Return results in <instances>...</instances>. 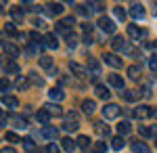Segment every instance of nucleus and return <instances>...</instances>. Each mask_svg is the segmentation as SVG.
Segmentation results:
<instances>
[{
  "label": "nucleus",
  "instance_id": "obj_2",
  "mask_svg": "<svg viewBox=\"0 0 157 153\" xmlns=\"http://www.w3.org/2000/svg\"><path fill=\"white\" fill-rule=\"evenodd\" d=\"M73 25H75V19H73V17H65V19H61L59 23H57V29H59L63 36H67V34H71Z\"/></svg>",
  "mask_w": 157,
  "mask_h": 153
},
{
  "label": "nucleus",
  "instance_id": "obj_9",
  "mask_svg": "<svg viewBox=\"0 0 157 153\" xmlns=\"http://www.w3.org/2000/svg\"><path fill=\"white\" fill-rule=\"evenodd\" d=\"M128 36H130L132 40L147 38V29H143V27H136V25H128Z\"/></svg>",
  "mask_w": 157,
  "mask_h": 153
},
{
  "label": "nucleus",
  "instance_id": "obj_18",
  "mask_svg": "<svg viewBox=\"0 0 157 153\" xmlns=\"http://www.w3.org/2000/svg\"><path fill=\"white\" fill-rule=\"evenodd\" d=\"M94 94H97L98 99H105V101H107L109 96H111L109 88H107V86H103V84H97V86H94Z\"/></svg>",
  "mask_w": 157,
  "mask_h": 153
},
{
  "label": "nucleus",
  "instance_id": "obj_31",
  "mask_svg": "<svg viewBox=\"0 0 157 153\" xmlns=\"http://www.w3.org/2000/svg\"><path fill=\"white\" fill-rule=\"evenodd\" d=\"M69 71L75 73V76H84V73H86V69L80 65V63H69Z\"/></svg>",
  "mask_w": 157,
  "mask_h": 153
},
{
  "label": "nucleus",
  "instance_id": "obj_1",
  "mask_svg": "<svg viewBox=\"0 0 157 153\" xmlns=\"http://www.w3.org/2000/svg\"><path fill=\"white\" fill-rule=\"evenodd\" d=\"M78 128H80V122H78V113H75V111L67 113V116H65V124H63V130H65V132H75Z\"/></svg>",
  "mask_w": 157,
  "mask_h": 153
},
{
  "label": "nucleus",
  "instance_id": "obj_35",
  "mask_svg": "<svg viewBox=\"0 0 157 153\" xmlns=\"http://www.w3.org/2000/svg\"><path fill=\"white\" fill-rule=\"evenodd\" d=\"M4 32L9 36H15V38H19V32H17V27H15V23H4Z\"/></svg>",
  "mask_w": 157,
  "mask_h": 153
},
{
  "label": "nucleus",
  "instance_id": "obj_29",
  "mask_svg": "<svg viewBox=\"0 0 157 153\" xmlns=\"http://www.w3.org/2000/svg\"><path fill=\"white\" fill-rule=\"evenodd\" d=\"M130 130H132L130 122H121L120 126H117V132H120V136H126V134H130Z\"/></svg>",
  "mask_w": 157,
  "mask_h": 153
},
{
  "label": "nucleus",
  "instance_id": "obj_50",
  "mask_svg": "<svg viewBox=\"0 0 157 153\" xmlns=\"http://www.w3.org/2000/svg\"><path fill=\"white\" fill-rule=\"evenodd\" d=\"M0 153H17V151L11 149V147H4V149H0Z\"/></svg>",
  "mask_w": 157,
  "mask_h": 153
},
{
  "label": "nucleus",
  "instance_id": "obj_13",
  "mask_svg": "<svg viewBox=\"0 0 157 153\" xmlns=\"http://www.w3.org/2000/svg\"><path fill=\"white\" fill-rule=\"evenodd\" d=\"M2 50H4L9 57H19V46L13 44V42H4V44H2Z\"/></svg>",
  "mask_w": 157,
  "mask_h": 153
},
{
  "label": "nucleus",
  "instance_id": "obj_52",
  "mask_svg": "<svg viewBox=\"0 0 157 153\" xmlns=\"http://www.w3.org/2000/svg\"><path fill=\"white\" fill-rule=\"evenodd\" d=\"M0 11H4V4H2V2H0Z\"/></svg>",
  "mask_w": 157,
  "mask_h": 153
},
{
  "label": "nucleus",
  "instance_id": "obj_30",
  "mask_svg": "<svg viewBox=\"0 0 157 153\" xmlns=\"http://www.w3.org/2000/svg\"><path fill=\"white\" fill-rule=\"evenodd\" d=\"M19 71H21V67H19L15 61H11V63L4 65V73H19Z\"/></svg>",
  "mask_w": 157,
  "mask_h": 153
},
{
  "label": "nucleus",
  "instance_id": "obj_23",
  "mask_svg": "<svg viewBox=\"0 0 157 153\" xmlns=\"http://www.w3.org/2000/svg\"><path fill=\"white\" fill-rule=\"evenodd\" d=\"M48 96H50V101H57V103H59V101H63V99H65V92H63L61 88H50V90H48Z\"/></svg>",
  "mask_w": 157,
  "mask_h": 153
},
{
  "label": "nucleus",
  "instance_id": "obj_7",
  "mask_svg": "<svg viewBox=\"0 0 157 153\" xmlns=\"http://www.w3.org/2000/svg\"><path fill=\"white\" fill-rule=\"evenodd\" d=\"M130 15H132L134 19H145L147 11H145V6H143L140 2H134L132 6H130Z\"/></svg>",
  "mask_w": 157,
  "mask_h": 153
},
{
  "label": "nucleus",
  "instance_id": "obj_46",
  "mask_svg": "<svg viewBox=\"0 0 157 153\" xmlns=\"http://www.w3.org/2000/svg\"><path fill=\"white\" fill-rule=\"evenodd\" d=\"M140 96H145V99L151 96V86H149V84H145V86L140 88Z\"/></svg>",
  "mask_w": 157,
  "mask_h": 153
},
{
  "label": "nucleus",
  "instance_id": "obj_38",
  "mask_svg": "<svg viewBox=\"0 0 157 153\" xmlns=\"http://www.w3.org/2000/svg\"><path fill=\"white\" fill-rule=\"evenodd\" d=\"M27 86H29V82H27V78H21V76H19V80L15 82V88H19V90H25Z\"/></svg>",
  "mask_w": 157,
  "mask_h": 153
},
{
  "label": "nucleus",
  "instance_id": "obj_8",
  "mask_svg": "<svg viewBox=\"0 0 157 153\" xmlns=\"http://www.w3.org/2000/svg\"><path fill=\"white\" fill-rule=\"evenodd\" d=\"M134 116H136L138 120H147V118H153V111H151L149 105H138L136 111H134Z\"/></svg>",
  "mask_w": 157,
  "mask_h": 153
},
{
  "label": "nucleus",
  "instance_id": "obj_21",
  "mask_svg": "<svg viewBox=\"0 0 157 153\" xmlns=\"http://www.w3.org/2000/svg\"><path fill=\"white\" fill-rule=\"evenodd\" d=\"M82 111H84L86 116L94 113V111H97V103H94V101H90V99H86L84 103H82Z\"/></svg>",
  "mask_w": 157,
  "mask_h": 153
},
{
  "label": "nucleus",
  "instance_id": "obj_17",
  "mask_svg": "<svg viewBox=\"0 0 157 153\" xmlns=\"http://www.w3.org/2000/svg\"><path fill=\"white\" fill-rule=\"evenodd\" d=\"M94 130H97V132L101 134V136H103V139H107L109 134H111V128H109L105 122H97V124H94Z\"/></svg>",
  "mask_w": 157,
  "mask_h": 153
},
{
  "label": "nucleus",
  "instance_id": "obj_43",
  "mask_svg": "<svg viewBox=\"0 0 157 153\" xmlns=\"http://www.w3.org/2000/svg\"><path fill=\"white\" fill-rule=\"evenodd\" d=\"M149 69L157 71V55H151V57H149Z\"/></svg>",
  "mask_w": 157,
  "mask_h": 153
},
{
  "label": "nucleus",
  "instance_id": "obj_16",
  "mask_svg": "<svg viewBox=\"0 0 157 153\" xmlns=\"http://www.w3.org/2000/svg\"><path fill=\"white\" fill-rule=\"evenodd\" d=\"M46 9H48V15H63V11H65V6L61 2H50V4H46Z\"/></svg>",
  "mask_w": 157,
  "mask_h": 153
},
{
  "label": "nucleus",
  "instance_id": "obj_3",
  "mask_svg": "<svg viewBox=\"0 0 157 153\" xmlns=\"http://www.w3.org/2000/svg\"><path fill=\"white\" fill-rule=\"evenodd\" d=\"M98 27L103 29V34H115V21L109 17H101L98 19Z\"/></svg>",
  "mask_w": 157,
  "mask_h": 153
},
{
  "label": "nucleus",
  "instance_id": "obj_12",
  "mask_svg": "<svg viewBox=\"0 0 157 153\" xmlns=\"http://www.w3.org/2000/svg\"><path fill=\"white\" fill-rule=\"evenodd\" d=\"M105 63L111 65V67H121V59L115 53H105Z\"/></svg>",
  "mask_w": 157,
  "mask_h": 153
},
{
  "label": "nucleus",
  "instance_id": "obj_27",
  "mask_svg": "<svg viewBox=\"0 0 157 153\" xmlns=\"http://www.w3.org/2000/svg\"><path fill=\"white\" fill-rule=\"evenodd\" d=\"M132 153H151V149L147 147L145 143H132Z\"/></svg>",
  "mask_w": 157,
  "mask_h": 153
},
{
  "label": "nucleus",
  "instance_id": "obj_54",
  "mask_svg": "<svg viewBox=\"0 0 157 153\" xmlns=\"http://www.w3.org/2000/svg\"><path fill=\"white\" fill-rule=\"evenodd\" d=\"M153 118H157V111H153Z\"/></svg>",
  "mask_w": 157,
  "mask_h": 153
},
{
  "label": "nucleus",
  "instance_id": "obj_22",
  "mask_svg": "<svg viewBox=\"0 0 157 153\" xmlns=\"http://www.w3.org/2000/svg\"><path fill=\"white\" fill-rule=\"evenodd\" d=\"M109 84L115 86V88H120V90H124V80H121V76H117V73H109Z\"/></svg>",
  "mask_w": 157,
  "mask_h": 153
},
{
  "label": "nucleus",
  "instance_id": "obj_20",
  "mask_svg": "<svg viewBox=\"0 0 157 153\" xmlns=\"http://www.w3.org/2000/svg\"><path fill=\"white\" fill-rule=\"evenodd\" d=\"M138 134L140 136H155L157 126H138Z\"/></svg>",
  "mask_w": 157,
  "mask_h": 153
},
{
  "label": "nucleus",
  "instance_id": "obj_57",
  "mask_svg": "<svg viewBox=\"0 0 157 153\" xmlns=\"http://www.w3.org/2000/svg\"><path fill=\"white\" fill-rule=\"evenodd\" d=\"M155 48H157V42H155Z\"/></svg>",
  "mask_w": 157,
  "mask_h": 153
},
{
  "label": "nucleus",
  "instance_id": "obj_32",
  "mask_svg": "<svg viewBox=\"0 0 157 153\" xmlns=\"http://www.w3.org/2000/svg\"><path fill=\"white\" fill-rule=\"evenodd\" d=\"M21 143H23V149H25L27 153H34V151L38 149V147H36V143L32 141V139H23Z\"/></svg>",
  "mask_w": 157,
  "mask_h": 153
},
{
  "label": "nucleus",
  "instance_id": "obj_42",
  "mask_svg": "<svg viewBox=\"0 0 157 153\" xmlns=\"http://www.w3.org/2000/svg\"><path fill=\"white\" fill-rule=\"evenodd\" d=\"M107 151V145L103 141H98V143H94V153H105Z\"/></svg>",
  "mask_w": 157,
  "mask_h": 153
},
{
  "label": "nucleus",
  "instance_id": "obj_41",
  "mask_svg": "<svg viewBox=\"0 0 157 153\" xmlns=\"http://www.w3.org/2000/svg\"><path fill=\"white\" fill-rule=\"evenodd\" d=\"M13 122L17 124V128H21V130L27 128V120H25V118H17V116H15V118H13Z\"/></svg>",
  "mask_w": 157,
  "mask_h": 153
},
{
  "label": "nucleus",
  "instance_id": "obj_37",
  "mask_svg": "<svg viewBox=\"0 0 157 153\" xmlns=\"http://www.w3.org/2000/svg\"><path fill=\"white\" fill-rule=\"evenodd\" d=\"M11 80H9V78H2V80H0V90H2V94H6L9 92V90H11Z\"/></svg>",
  "mask_w": 157,
  "mask_h": 153
},
{
  "label": "nucleus",
  "instance_id": "obj_26",
  "mask_svg": "<svg viewBox=\"0 0 157 153\" xmlns=\"http://www.w3.org/2000/svg\"><path fill=\"white\" fill-rule=\"evenodd\" d=\"M36 120L40 122V124H44V126H46V124L50 122V113L46 111V109H40V111L36 113Z\"/></svg>",
  "mask_w": 157,
  "mask_h": 153
},
{
  "label": "nucleus",
  "instance_id": "obj_40",
  "mask_svg": "<svg viewBox=\"0 0 157 153\" xmlns=\"http://www.w3.org/2000/svg\"><path fill=\"white\" fill-rule=\"evenodd\" d=\"M65 40H67V44H69V48H73L75 44H78V36L73 34V32H71V34H67V36H65Z\"/></svg>",
  "mask_w": 157,
  "mask_h": 153
},
{
  "label": "nucleus",
  "instance_id": "obj_25",
  "mask_svg": "<svg viewBox=\"0 0 157 153\" xmlns=\"http://www.w3.org/2000/svg\"><path fill=\"white\" fill-rule=\"evenodd\" d=\"M124 145H126V143H124V136H113V139H111V149H113V151H121Z\"/></svg>",
  "mask_w": 157,
  "mask_h": 153
},
{
  "label": "nucleus",
  "instance_id": "obj_56",
  "mask_svg": "<svg viewBox=\"0 0 157 153\" xmlns=\"http://www.w3.org/2000/svg\"><path fill=\"white\" fill-rule=\"evenodd\" d=\"M155 147H157V139H155Z\"/></svg>",
  "mask_w": 157,
  "mask_h": 153
},
{
  "label": "nucleus",
  "instance_id": "obj_15",
  "mask_svg": "<svg viewBox=\"0 0 157 153\" xmlns=\"http://www.w3.org/2000/svg\"><path fill=\"white\" fill-rule=\"evenodd\" d=\"M111 46H113V50H121V53H124V48L128 46V42H126L121 36H113V40H111Z\"/></svg>",
  "mask_w": 157,
  "mask_h": 153
},
{
  "label": "nucleus",
  "instance_id": "obj_44",
  "mask_svg": "<svg viewBox=\"0 0 157 153\" xmlns=\"http://www.w3.org/2000/svg\"><path fill=\"white\" fill-rule=\"evenodd\" d=\"M113 13H115V17H117V19H121V21L126 19V11H124L121 6H115V9H113Z\"/></svg>",
  "mask_w": 157,
  "mask_h": 153
},
{
  "label": "nucleus",
  "instance_id": "obj_28",
  "mask_svg": "<svg viewBox=\"0 0 157 153\" xmlns=\"http://www.w3.org/2000/svg\"><path fill=\"white\" fill-rule=\"evenodd\" d=\"M61 147H63V151L71 153L73 149H75V141H71V139L67 136V139H63V141H61Z\"/></svg>",
  "mask_w": 157,
  "mask_h": 153
},
{
  "label": "nucleus",
  "instance_id": "obj_36",
  "mask_svg": "<svg viewBox=\"0 0 157 153\" xmlns=\"http://www.w3.org/2000/svg\"><path fill=\"white\" fill-rule=\"evenodd\" d=\"M27 80H29V82H34L36 86H44V80H42V78H38V73H36V71H29Z\"/></svg>",
  "mask_w": 157,
  "mask_h": 153
},
{
  "label": "nucleus",
  "instance_id": "obj_48",
  "mask_svg": "<svg viewBox=\"0 0 157 153\" xmlns=\"http://www.w3.org/2000/svg\"><path fill=\"white\" fill-rule=\"evenodd\" d=\"M84 42H86V44H92V42H94L92 34H84Z\"/></svg>",
  "mask_w": 157,
  "mask_h": 153
},
{
  "label": "nucleus",
  "instance_id": "obj_6",
  "mask_svg": "<svg viewBox=\"0 0 157 153\" xmlns=\"http://www.w3.org/2000/svg\"><path fill=\"white\" fill-rule=\"evenodd\" d=\"M40 67H42V69H46V71H48V76H57V73H59L50 57H40Z\"/></svg>",
  "mask_w": 157,
  "mask_h": 153
},
{
  "label": "nucleus",
  "instance_id": "obj_24",
  "mask_svg": "<svg viewBox=\"0 0 157 153\" xmlns=\"http://www.w3.org/2000/svg\"><path fill=\"white\" fill-rule=\"evenodd\" d=\"M120 94L124 96V101H128V103L138 101V96H140V92H136V90H124V92H120Z\"/></svg>",
  "mask_w": 157,
  "mask_h": 153
},
{
  "label": "nucleus",
  "instance_id": "obj_10",
  "mask_svg": "<svg viewBox=\"0 0 157 153\" xmlns=\"http://www.w3.org/2000/svg\"><path fill=\"white\" fill-rule=\"evenodd\" d=\"M42 109H46L50 116H55V118H61V116H63V107H61L59 103H46Z\"/></svg>",
  "mask_w": 157,
  "mask_h": 153
},
{
  "label": "nucleus",
  "instance_id": "obj_34",
  "mask_svg": "<svg viewBox=\"0 0 157 153\" xmlns=\"http://www.w3.org/2000/svg\"><path fill=\"white\" fill-rule=\"evenodd\" d=\"M90 139H88V136H84V134H82V136H78V141H75V145H78V147H82V149H88V147H90Z\"/></svg>",
  "mask_w": 157,
  "mask_h": 153
},
{
  "label": "nucleus",
  "instance_id": "obj_49",
  "mask_svg": "<svg viewBox=\"0 0 157 153\" xmlns=\"http://www.w3.org/2000/svg\"><path fill=\"white\" fill-rule=\"evenodd\" d=\"M48 153H59V147H57L55 143H50L48 145Z\"/></svg>",
  "mask_w": 157,
  "mask_h": 153
},
{
  "label": "nucleus",
  "instance_id": "obj_19",
  "mask_svg": "<svg viewBox=\"0 0 157 153\" xmlns=\"http://www.w3.org/2000/svg\"><path fill=\"white\" fill-rule=\"evenodd\" d=\"M88 69L92 71V78H98L101 76V63L97 59H88Z\"/></svg>",
  "mask_w": 157,
  "mask_h": 153
},
{
  "label": "nucleus",
  "instance_id": "obj_33",
  "mask_svg": "<svg viewBox=\"0 0 157 153\" xmlns=\"http://www.w3.org/2000/svg\"><path fill=\"white\" fill-rule=\"evenodd\" d=\"M128 76H130L132 80H138V78H140V67H138V65H130V67H128Z\"/></svg>",
  "mask_w": 157,
  "mask_h": 153
},
{
  "label": "nucleus",
  "instance_id": "obj_4",
  "mask_svg": "<svg viewBox=\"0 0 157 153\" xmlns=\"http://www.w3.org/2000/svg\"><path fill=\"white\" fill-rule=\"evenodd\" d=\"M120 116V107L115 105V103H107V105L103 107V118L105 120H115Z\"/></svg>",
  "mask_w": 157,
  "mask_h": 153
},
{
  "label": "nucleus",
  "instance_id": "obj_53",
  "mask_svg": "<svg viewBox=\"0 0 157 153\" xmlns=\"http://www.w3.org/2000/svg\"><path fill=\"white\" fill-rule=\"evenodd\" d=\"M0 44H4V42H2V34H0Z\"/></svg>",
  "mask_w": 157,
  "mask_h": 153
},
{
  "label": "nucleus",
  "instance_id": "obj_47",
  "mask_svg": "<svg viewBox=\"0 0 157 153\" xmlns=\"http://www.w3.org/2000/svg\"><path fill=\"white\" fill-rule=\"evenodd\" d=\"M82 29H84V34H92V23L90 21H84L82 23Z\"/></svg>",
  "mask_w": 157,
  "mask_h": 153
},
{
  "label": "nucleus",
  "instance_id": "obj_11",
  "mask_svg": "<svg viewBox=\"0 0 157 153\" xmlns=\"http://www.w3.org/2000/svg\"><path fill=\"white\" fill-rule=\"evenodd\" d=\"M2 105L9 107V109H17L19 107V99L13 96V94H2Z\"/></svg>",
  "mask_w": 157,
  "mask_h": 153
},
{
  "label": "nucleus",
  "instance_id": "obj_45",
  "mask_svg": "<svg viewBox=\"0 0 157 153\" xmlns=\"http://www.w3.org/2000/svg\"><path fill=\"white\" fill-rule=\"evenodd\" d=\"M11 15H13L15 21H21V19H23V13L19 11V9H11Z\"/></svg>",
  "mask_w": 157,
  "mask_h": 153
},
{
  "label": "nucleus",
  "instance_id": "obj_39",
  "mask_svg": "<svg viewBox=\"0 0 157 153\" xmlns=\"http://www.w3.org/2000/svg\"><path fill=\"white\" fill-rule=\"evenodd\" d=\"M4 139H6L9 143H21V139H19V134H15V132H11V130H9V132L4 134Z\"/></svg>",
  "mask_w": 157,
  "mask_h": 153
},
{
  "label": "nucleus",
  "instance_id": "obj_5",
  "mask_svg": "<svg viewBox=\"0 0 157 153\" xmlns=\"http://www.w3.org/2000/svg\"><path fill=\"white\" fill-rule=\"evenodd\" d=\"M40 136L46 139V141H57L59 139V130L55 128V126H44V128L40 130Z\"/></svg>",
  "mask_w": 157,
  "mask_h": 153
},
{
  "label": "nucleus",
  "instance_id": "obj_55",
  "mask_svg": "<svg viewBox=\"0 0 157 153\" xmlns=\"http://www.w3.org/2000/svg\"><path fill=\"white\" fill-rule=\"evenodd\" d=\"M2 116H4V113H2V109H0V118H2Z\"/></svg>",
  "mask_w": 157,
  "mask_h": 153
},
{
  "label": "nucleus",
  "instance_id": "obj_14",
  "mask_svg": "<svg viewBox=\"0 0 157 153\" xmlns=\"http://www.w3.org/2000/svg\"><path fill=\"white\" fill-rule=\"evenodd\" d=\"M42 42H44L46 48H57L59 46V38H57L55 34H46L44 38H42Z\"/></svg>",
  "mask_w": 157,
  "mask_h": 153
},
{
  "label": "nucleus",
  "instance_id": "obj_51",
  "mask_svg": "<svg viewBox=\"0 0 157 153\" xmlns=\"http://www.w3.org/2000/svg\"><path fill=\"white\" fill-rule=\"evenodd\" d=\"M4 126H6V116H2V118H0V128H4Z\"/></svg>",
  "mask_w": 157,
  "mask_h": 153
}]
</instances>
